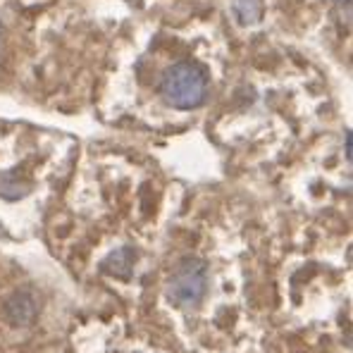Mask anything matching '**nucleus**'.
<instances>
[{
    "label": "nucleus",
    "mask_w": 353,
    "mask_h": 353,
    "mask_svg": "<svg viewBox=\"0 0 353 353\" xmlns=\"http://www.w3.org/2000/svg\"><path fill=\"white\" fill-rule=\"evenodd\" d=\"M208 72L199 62H176L160 79V96L176 110H194L205 101Z\"/></svg>",
    "instance_id": "nucleus-1"
},
{
    "label": "nucleus",
    "mask_w": 353,
    "mask_h": 353,
    "mask_svg": "<svg viewBox=\"0 0 353 353\" xmlns=\"http://www.w3.org/2000/svg\"><path fill=\"white\" fill-rule=\"evenodd\" d=\"M208 292V263L196 256H186L176 263L168 284V301L179 310H194Z\"/></svg>",
    "instance_id": "nucleus-2"
},
{
    "label": "nucleus",
    "mask_w": 353,
    "mask_h": 353,
    "mask_svg": "<svg viewBox=\"0 0 353 353\" xmlns=\"http://www.w3.org/2000/svg\"><path fill=\"white\" fill-rule=\"evenodd\" d=\"M3 313L5 320L12 327H29L39 315V305H36V299L29 292H14L5 301Z\"/></svg>",
    "instance_id": "nucleus-3"
},
{
    "label": "nucleus",
    "mask_w": 353,
    "mask_h": 353,
    "mask_svg": "<svg viewBox=\"0 0 353 353\" xmlns=\"http://www.w3.org/2000/svg\"><path fill=\"white\" fill-rule=\"evenodd\" d=\"M137 263V253L132 248H119V251L112 253L105 263H103V270H108L110 274H117V277L127 279L132 274V268Z\"/></svg>",
    "instance_id": "nucleus-4"
},
{
    "label": "nucleus",
    "mask_w": 353,
    "mask_h": 353,
    "mask_svg": "<svg viewBox=\"0 0 353 353\" xmlns=\"http://www.w3.org/2000/svg\"><path fill=\"white\" fill-rule=\"evenodd\" d=\"M346 158L351 160V134H346Z\"/></svg>",
    "instance_id": "nucleus-5"
}]
</instances>
